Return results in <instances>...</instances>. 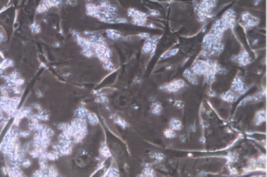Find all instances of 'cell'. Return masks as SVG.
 Segmentation results:
<instances>
[{
    "label": "cell",
    "instance_id": "6da1fadb",
    "mask_svg": "<svg viewBox=\"0 0 267 177\" xmlns=\"http://www.w3.org/2000/svg\"><path fill=\"white\" fill-rule=\"evenodd\" d=\"M217 5V1L215 0H206V1L194 2L195 12L202 13L203 15L207 16L209 18H212V10Z\"/></svg>",
    "mask_w": 267,
    "mask_h": 177
},
{
    "label": "cell",
    "instance_id": "7a4b0ae2",
    "mask_svg": "<svg viewBox=\"0 0 267 177\" xmlns=\"http://www.w3.org/2000/svg\"><path fill=\"white\" fill-rule=\"evenodd\" d=\"M128 16H130L132 19L133 24L138 26H146L147 25V20H148V16L147 14L140 12V11L133 9V8H129L127 11Z\"/></svg>",
    "mask_w": 267,
    "mask_h": 177
},
{
    "label": "cell",
    "instance_id": "3957f363",
    "mask_svg": "<svg viewBox=\"0 0 267 177\" xmlns=\"http://www.w3.org/2000/svg\"><path fill=\"white\" fill-rule=\"evenodd\" d=\"M240 23L245 30H250L260 23V18H255L249 12H244L240 16Z\"/></svg>",
    "mask_w": 267,
    "mask_h": 177
},
{
    "label": "cell",
    "instance_id": "277c9868",
    "mask_svg": "<svg viewBox=\"0 0 267 177\" xmlns=\"http://www.w3.org/2000/svg\"><path fill=\"white\" fill-rule=\"evenodd\" d=\"M186 86L187 84L182 79H178L160 86V90H163L167 93H178L182 88H186Z\"/></svg>",
    "mask_w": 267,
    "mask_h": 177
},
{
    "label": "cell",
    "instance_id": "5b68a950",
    "mask_svg": "<svg viewBox=\"0 0 267 177\" xmlns=\"http://www.w3.org/2000/svg\"><path fill=\"white\" fill-rule=\"evenodd\" d=\"M223 24L226 26L227 29H233L237 23L236 20V14L232 9H228L224 13V15L222 16V18H220Z\"/></svg>",
    "mask_w": 267,
    "mask_h": 177
},
{
    "label": "cell",
    "instance_id": "8992f818",
    "mask_svg": "<svg viewBox=\"0 0 267 177\" xmlns=\"http://www.w3.org/2000/svg\"><path fill=\"white\" fill-rule=\"evenodd\" d=\"M208 63L207 60H202L198 59L192 64L191 66V71L195 75H205V74L208 71Z\"/></svg>",
    "mask_w": 267,
    "mask_h": 177
},
{
    "label": "cell",
    "instance_id": "52a82bcc",
    "mask_svg": "<svg viewBox=\"0 0 267 177\" xmlns=\"http://www.w3.org/2000/svg\"><path fill=\"white\" fill-rule=\"evenodd\" d=\"M232 61L236 64H238L240 66H245L249 65V64L252 62V59H251V57H250L249 53L243 49L239 54L233 56L232 58Z\"/></svg>",
    "mask_w": 267,
    "mask_h": 177
},
{
    "label": "cell",
    "instance_id": "ba28073f",
    "mask_svg": "<svg viewBox=\"0 0 267 177\" xmlns=\"http://www.w3.org/2000/svg\"><path fill=\"white\" fill-rule=\"evenodd\" d=\"M63 5L62 1H57V0H54V1H49V0H45V1H42L40 3L39 6L37 7V10H36V13L37 14H42L46 12L48 9H50L52 7H59Z\"/></svg>",
    "mask_w": 267,
    "mask_h": 177
},
{
    "label": "cell",
    "instance_id": "9c48e42d",
    "mask_svg": "<svg viewBox=\"0 0 267 177\" xmlns=\"http://www.w3.org/2000/svg\"><path fill=\"white\" fill-rule=\"evenodd\" d=\"M232 91L233 93H237L239 95H244L247 92V88L245 86L243 80L241 79V77L236 76L232 83Z\"/></svg>",
    "mask_w": 267,
    "mask_h": 177
},
{
    "label": "cell",
    "instance_id": "30bf717a",
    "mask_svg": "<svg viewBox=\"0 0 267 177\" xmlns=\"http://www.w3.org/2000/svg\"><path fill=\"white\" fill-rule=\"evenodd\" d=\"M218 43H222V40L219 38H217L216 36H214L211 33H208L207 35H205V37L203 38V48H208L211 45Z\"/></svg>",
    "mask_w": 267,
    "mask_h": 177
},
{
    "label": "cell",
    "instance_id": "8fae6325",
    "mask_svg": "<svg viewBox=\"0 0 267 177\" xmlns=\"http://www.w3.org/2000/svg\"><path fill=\"white\" fill-rule=\"evenodd\" d=\"M98 6H100L101 9L106 13L115 15V13L117 12V7L115 6V5L111 4L108 1H100V3H98Z\"/></svg>",
    "mask_w": 267,
    "mask_h": 177
},
{
    "label": "cell",
    "instance_id": "7c38bea8",
    "mask_svg": "<svg viewBox=\"0 0 267 177\" xmlns=\"http://www.w3.org/2000/svg\"><path fill=\"white\" fill-rule=\"evenodd\" d=\"M155 48H156V44H155L150 40V38L148 39V40L145 41L144 44H143V47H142V51L144 52V53H151V55H153L155 51Z\"/></svg>",
    "mask_w": 267,
    "mask_h": 177
},
{
    "label": "cell",
    "instance_id": "4fadbf2b",
    "mask_svg": "<svg viewBox=\"0 0 267 177\" xmlns=\"http://www.w3.org/2000/svg\"><path fill=\"white\" fill-rule=\"evenodd\" d=\"M101 10V8L98 5L93 4V3H87L86 5V13L89 16L92 18H96V16L98 15V13Z\"/></svg>",
    "mask_w": 267,
    "mask_h": 177
},
{
    "label": "cell",
    "instance_id": "5bb4252c",
    "mask_svg": "<svg viewBox=\"0 0 267 177\" xmlns=\"http://www.w3.org/2000/svg\"><path fill=\"white\" fill-rule=\"evenodd\" d=\"M237 95L235 93H233L232 90L228 91V92L224 93L223 95H221V98L222 100H224L226 102H228V103H232L234 102L236 99H237Z\"/></svg>",
    "mask_w": 267,
    "mask_h": 177
},
{
    "label": "cell",
    "instance_id": "9a60e30c",
    "mask_svg": "<svg viewBox=\"0 0 267 177\" xmlns=\"http://www.w3.org/2000/svg\"><path fill=\"white\" fill-rule=\"evenodd\" d=\"M183 77L187 80V81H189L190 83H191V84H193V85H197L198 82H199V81H198V77H197V75H195V74L191 71V70H190V68L184 70V72H183Z\"/></svg>",
    "mask_w": 267,
    "mask_h": 177
},
{
    "label": "cell",
    "instance_id": "2e32d148",
    "mask_svg": "<svg viewBox=\"0 0 267 177\" xmlns=\"http://www.w3.org/2000/svg\"><path fill=\"white\" fill-rule=\"evenodd\" d=\"M266 120V112L265 110H260L255 113V125H260Z\"/></svg>",
    "mask_w": 267,
    "mask_h": 177
},
{
    "label": "cell",
    "instance_id": "e0dca14e",
    "mask_svg": "<svg viewBox=\"0 0 267 177\" xmlns=\"http://www.w3.org/2000/svg\"><path fill=\"white\" fill-rule=\"evenodd\" d=\"M34 117L37 120L39 121H47L49 120V117H50V114H49L48 111L46 110H42L38 113H34Z\"/></svg>",
    "mask_w": 267,
    "mask_h": 177
},
{
    "label": "cell",
    "instance_id": "ac0fdd59",
    "mask_svg": "<svg viewBox=\"0 0 267 177\" xmlns=\"http://www.w3.org/2000/svg\"><path fill=\"white\" fill-rule=\"evenodd\" d=\"M261 95H262V93H260V95H258L255 96H253V95L247 96L246 98H244L243 100L240 102V105L241 106H243V105H246L248 103H255V102L260 101V96Z\"/></svg>",
    "mask_w": 267,
    "mask_h": 177
},
{
    "label": "cell",
    "instance_id": "d6986e66",
    "mask_svg": "<svg viewBox=\"0 0 267 177\" xmlns=\"http://www.w3.org/2000/svg\"><path fill=\"white\" fill-rule=\"evenodd\" d=\"M169 126L170 129L174 130V131H180V130L182 129V122L178 118H172L170 120Z\"/></svg>",
    "mask_w": 267,
    "mask_h": 177
},
{
    "label": "cell",
    "instance_id": "ffe728a7",
    "mask_svg": "<svg viewBox=\"0 0 267 177\" xmlns=\"http://www.w3.org/2000/svg\"><path fill=\"white\" fill-rule=\"evenodd\" d=\"M106 35L107 37L109 39H111V40H121L123 37V35L121 34L119 31H117V30H113V29H107L106 30Z\"/></svg>",
    "mask_w": 267,
    "mask_h": 177
},
{
    "label": "cell",
    "instance_id": "44dd1931",
    "mask_svg": "<svg viewBox=\"0 0 267 177\" xmlns=\"http://www.w3.org/2000/svg\"><path fill=\"white\" fill-rule=\"evenodd\" d=\"M150 112L152 113L153 115H155V116L161 115V113H162V105L159 103V102L155 101L153 103H151V105H150Z\"/></svg>",
    "mask_w": 267,
    "mask_h": 177
},
{
    "label": "cell",
    "instance_id": "7402d4cb",
    "mask_svg": "<svg viewBox=\"0 0 267 177\" xmlns=\"http://www.w3.org/2000/svg\"><path fill=\"white\" fill-rule=\"evenodd\" d=\"M90 113V111L86 109V108H83V107H79L77 108V110L75 111V117L76 118H84V120H86L88 114Z\"/></svg>",
    "mask_w": 267,
    "mask_h": 177
},
{
    "label": "cell",
    "instance_id": "603a6c76",
    "mask_svg": "<svg viewBox=\"0 0 267 177\" xmlns=\"http://www.w3.org/2000/svg\"><path fill=\"white\" fill-rule=\"evenodd\" d=\"M86 120H87V122H89L90 124H92V125H97V124L100 122L98 116L96 115L95 113H92V112H90L89 114H88Z\"/></svg>",
    "mask_w": 267,
    "mask_h": 177
},
{
    "label": "cell",
    "instance_id": "cb8c5ba5",
    "mask_svg": "<svg viewBox=\"0 0 267 177\" xmlns=\"http://www.w3.org/2000/svg\"><path fill=\"white\" fill-rule=\"evenodd\" d=\"M203 76H205V83H208V84H210V83L214 82V80H215L216 73L214 72L213 70H208V71H207V72H206Z\"/></svg>",
    "mask_w": 267,
    "mask_h": 177
},
{
    "label": "cell",
    "instance_id": "d4e9b609",
    "mask_svg": "<svg viewBox=\"0 0 267 177\" xmlns=\"http://www.w3.org/2000/svg\"><path fill=\"white\" fill-rule=\"evenodd\" d=\"M178 48H173V49H170V50H167L164 54L161 55L160 60L168 59V58H170V57L175 56V55L178 54Z\"/></svg>",
    "mask_w": 267,
    "mask_h": 177
},
{
    "label": "cell",
    "instance_id": "484cf974",
    "mask_svg": "<svg viewBox=\"0 0 267 177\" xmlns=\"http://www.w3.org/2000/svg\"><path fill=\"white\" fill-rule=\"evenodd\" d=\"M112 118H113V120H114V122L117 123L118 125H120L122 128H126V127H127V123H126V121L123 120L122 118L118 117V116H115V115H112Z\"/></svg>",
    "mask_w": 267,
    "mask_h": 177
},
{
    "label": "cell",
    "instance_id": "4316f807",
    "mask_svg": "<svg viewBox=\"0 0 267 177\" xmlns=\"http://www.w3.org/2000/svg\"><path fill=\"white\" fill-rule=\"evenodd\" d=\"M10 93H12V90H11V88L8 86L7 84H4L0 86V95H4V96H9Z\"/></svg>",
    "mask_w": 267,
    "mask_h": 177
},
{
    "label": "cell",
    "instance_id": "83f0119b",
    "mask_svg": "<svg viewBox=\"0 0 267 177\" xmlns=\"http://www.w3.org/2000/svg\"><path fill=\"white\" fill-rule=\"evenodd\" d=\"M13 66H14V62L11 59H4L1 63H0V68L3 70H5L6 68H12Z\"/></svg>",
    "mask_w": 267,
    "mask_h": 177
},
{
    "label": "cell",
    "instance_id": "f1b7e54d",
    "mask_svg": "<svg viewBox=\"0 0 267 177\" xmlns=\"http://www.w3.org/2000/svg\"><path fill=\"white\" fill-rule=\"evenodd\" d=\"M100 155L101 156H103L104 158H108L110 156V151L108 147L106 146L105 143H102L100 145Z\"/></svg>",
    "mask_w": 267,
    "mask_h": 177
},
{
    "label": "cell",
    "instance_id": "f546056e",
    "mask_svg": "<svg viewBox=\"0 0 267 177\" xmlns=\"http://www.w3.org/2000/svg\"><path fill=\"white\" fill-rule=\"evenodd\" d=\"M102 64L103 68H105L107 70H114V65H113V63L111 62V59H107V60H104L101 62Z\"/></svg>",
    "mask_w": 267,
    "mask_h": 177
},
{
    "label": "cell",
    "instance_id": "4dcf8cb0",
    "mask_svg": "<svg viewBox=\"0 0 267 177\" xmlns=\"http://www.w3.org/2000/svg\"><path fill=\"white\" fill-rule=\"evenodd\" d=\"M127 19L125 18H120V16H115L110 20L108 23H127Z\"/></svg>",
    "mask_w": 267,
    "mask_h": 177
},
{
    "label": "cell",
    "instance_id": "1f68e13d",
    "mask_svg": "<svg viewBox=\"0 0 267 177\" xmlns=\"http://www.w3.org/2000/svg\"><path fill=\"white\" fill-rule=\"evenodd\" d=\"M30 30L33 34H38V33L41 32V25L37 22H33V23L30 25Z\"/></svg>",
    "mask_w": 267,
    "mask_h": 177
},
{
    "label": "cell",
    "instance_id": "d6a6232c",
    "mask_svg": "<svg viewBox=\"0 0 267 177\" xmlns=\"http://www.w3.org/2000/svg\"><path fill=\"white\" fill-rule=\"evenodd\" d=\"M81 53L83 54L85 57H87V58H93V57H95V55H94V51H93L92 48L81 49Z\"/></svg>",
    "mask_w": 267,
    "mask_h": 177
},
{
    "label": "cell",
    "instance_id": "836d02e7",
    "mask_svg": "<svg viewBox=\"0 0 267 177\" xmlns=\"http://www.w3.org/2000/svg\"><path fill=\"white\" fill-rule=\"evenodd\" d=\"M164 136L168 138V139H173V138L176 137V132L174 130L168 128V129H165L164 130Z\"/></svg>",
    "mask_w": 267,
    "mask_h": 177
},
{
    "label": "cell",
    "instance_id": "e575fe53",
    "mask_svg": "<svg viewBox=\"0 0 267 177\" xmlns=\"http://www.w3.org/2000/svg\"><path fill=\"white\" fill-rule=\"evenodd\" d=\"M142 174L144 175L145 177H155V173L153 170H151V168H145L144 170H143Z\"/></svg>",
    "mask_w": 267,
    "mask_h": 177
},
{
    "label": "cell",
    "instance_id": "d590c367",
    "mask_svg": "<svg viewBox=\"0 0 267 177\" xmlns=\"http://www.w3.org/2000/svg\"><path fill=\"white\" fill-rule=\"evenodd\" d=\"M98 95V97L96 98V101L97 102H100V103H106V102H108V98H107V96L105 95H103V93H97Z\"/></svg>",
    "mask_w": 267,
    "mask_h": 177
},
{
    "label": "cell",
    "instance_id": "8d00e7d4",
    "mask_svg": "<svg viewBox=\"0 0 267 177\" xmlns=\"http://www.w3.org/2000/svg\"><path fill=\"white\" fill-rule=\"evenodd\" d=\"M150 156L152 157L153 159H155L156 161H162V160L164 159V154L162 153H159V152H152V153L150 154Z\"/></svg>",
    "mask_w": 267,
    "mask_h": 177
},
{
    "label": "cell",
    "instance_id": "74e56055",
    "mask_svg": "<svg viewBox=\"0 0 267 177\" xmlns=\"http://www.w3.org/2000/svg\"><path fill=\"white\" fill-rule=\"evenodd\" d=\"M8 118H6V116H5V114H4L3 112H2V110L0 109V127L6 124Z\"/></svg>",
    "mask_w": 267,
    "mask_h": 177
},
{
    "label": "cell",
    "instance_id": "f35d334b",
    "mask_svg": "<svg viewBox=\"0 0 267 177\" xmlns=\"http://www.w3.org/2000/svg\"><path fill=\"white\" fill-rule=\"evenodd\" d=\"M11 90H12V93H15V95H21L24 91V88L22 86L21 87H13Z\"/></svg>",
    "mask_w": 267,
    "mask_h": 177
},
{
    "label": "cell",
    "instance_id": "ab89813d",
    "mask_svg": "<svg viewBox=\"0 0 267 177\" xmlns=\"http://www.w3.org/2000/svg\"><path fill=\"white\" fill-rule=\"evenodd\" d=\"M30 136H31V131H29V130H20V137L29 138Z\"/></svg>",
    "mask_w": 267,
    "mask_h": 177
},
{
    "label": "cell",
    "instance_id": "60d3db41",
    "mask_svg": "<svg viewBox=\"0 0 267 177\" xmlns=\"http://www.w3.org/2000/svg\"><path fill=\"white\" fill-rule=\"evenodd\" d=\"M237 157H238V155L236 154V153H228V161L230 162H232V163H234L236 160H237Z\"/></svg>",
    "mask_w": 267,
    "mask_h": 177
},
{
    "label": "cell",
    "instance_id": "b9f144b4",
    "mask_svg": "<svg viewBox=\"0 0 267 177\" xmlns=\"http://www.w3.org/2000/svg\"><path fill=\"white\" fill-rule=\"evenodd\" d=\"M30 107H31L33 110H36V111H37V113L43 110L42 105L39 104V103H36V102H35V103H32L31 105H30Z\"/></svg>",
    "mask_w": 267,
    "mask_h": 177
},
{
    "label": "cell",
    "instance_id": "7bdbcfd3",
    "mask_svg": "<svg viewBox=\"0 0 267 177\" xmlns=\"http://www.w3.org/2000/svg\"><path fill=\"white\" fill-rule=\"evenodd\" d=\"M148 16H160V13H159L157 10H150V12H148Z\"/></svg>",
    "mask_w": 267,
    "mask_h": 177
},
{
    "label": "cell",
    "instance_id": "ee69618b",
    "mask_svg": "<svg viewBox=\"0 0 267 177\" xmlns=\"http://www.w3.org/2000/svg\"><path fill=\"white\" fill-rule=\"evenodd\" d=\"M138 37L141 38V39H144V40H148L150 36L148 33H140V34H138Z\"/></svg>",
    "mask_w": 267,
    "mask_h": 177
},
{
    "label": "cell",
    "instance_id": "f6af8a7d",
    "mask_svg": "<svg viewBox=\"0 0 267 177\" xmlns=\"http://www.w3.org/2000/svg\"><path fill=\"white\" fill-rule=\"evenodd\" d=\"M175 106L178 107V108H182V106H183V102H182V101H177V102L175 103Z\"/></svg>",
    "mask_w": 267,
    "mask_h": 177
},
{
    "label": "cell",
    "instance_id": "bcb514c9",
    "mask_svg": "<svg viewBox=\"0 0 267 177\" xmlns=\"http://www.w3.org/2000/svg\"><path fill=\"white\" fill-rule=\"evenodd\" d=\"M5 41V34L2 31H0V43Z\"/></svg>",
    "mask_w": 267,
    "mask_h": 177
},
{
    "label": "cell",
    "instance_id": "7dc6e473",
    "mask_svg": "<svg viewBox=\"0 0 267 177\" xmlns=\"http://www.w3.org/2000/svg\"><path fill=\"white\" fill-rule=\"evenodd\" d=\"M209 95H210V96H215L216 93H213V91H210V92H209Z\"/></svg>",
    "mask_w": 267,
    "mask_h": 177
},
{
    "label": "cell",
    "instance_id": "c3c4849f",
    "mask_svg": "<svg viewBox=\"0 0 267 177\" xmlns=\"http://www.w3.org/2000/svg\"><path fill=\"white\" fill-rule=\"evenodd\" d=\"M67 4H70V5H74V4H76V2H71V1H68V2H67Z\"/></svg>",
    "mask_w": 267,
    "mask_h": 177
},
{
    "label": "cell",
    "instance_id": "681fc988",
    "mask_svg": "<svg viewBox=\"0 0 267 177\" xmlns=\"http://www.w3.org/2000/svg\"><path fill=\"white\" fill-rule=\"evenodd\" d=\"M37 95L39 96V97H42V96H43V95H42V93H41V92H39V91H38V92H37Z\"/></svg>",
    "mask_w": 267,
    "mask_h": 177
},
{
    "label": "cell",
    "instance_id": "f907efd6",
    "mask_svg": "<svg viewBox=\"0 0 267 177\" xmlns=\"http://www.w3.org/2000/svg\"><path fill=\"white\" fill-rule=\"evenodd\" d=\"M184 138H185V136H182V137H181V142H184V141H185V140H184Z\"/></svg>",
    "mask_w": 267,
    "mask_h": 177
},
{
    "label": "cell",
    "instance_id": "816d5d0a",
    "mask_svg": "<svg viewBox=\"0 0 267 177\" xmlns=\"http://www.w3.org/2000/svg\"><path fill=\"white\" fill-rule=\"evenodd\" d=\"M252 177H265V176H262V175H257V176H252Z\"/></svg>",
    "mask_w": 267,
    "mask_h": 177
}]
</instances>
